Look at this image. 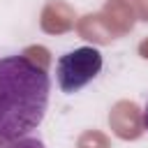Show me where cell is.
I'll use <instances>...</instances> for the list:
<instances>
[{"instance_id":"cell-1","label":"cell","mask_w":148,"mask_h":148,"mask_svg":"<svg viewBox=\"0 0 148 148\" xmlns=\"http://www.w3.org/2000/svg\"><path fill=\"white\" fill-rule=\"evenodd\" d=\"M51 79L28 56L0 58V143L30 134L46 116Z\"/></svg>"},{"instance_id":"cell-2","label":"cell","mask_w":148,"mask_h":148,"mask_svg":"<svg viewBox=\"0 0 148 148\" xmlns=\"http://www.w3.org/2000/svg\"><path fill=\"white\" fill-rule=\"evenodd\" d=\"M102 53L95 46H79L62 53L56 62V81L65 95H74L102 72Z\"/></svg>"},{"instance_id":"cell-3","label":"cell","mask_w":148,"mask_h":148,"mask_svg":"<svg viewBox=\"0 0 148 148\" xmlns=\"http://www.w3.org/2000/svg\"><path fill=\"white\" fill-rule=\"evenodd\" d=\"M0 148H46V146L39 136L25 134V136H18V139H12V141H2Z\"/></svg>"},{"instance_id":"cell-4","label":"cell","mask_w":148,"mask_h":148,"mask_svg":"<svg viewBox=\"0 0 148 148\" xmlns=\"http://www.w3.org/2000/svg\"><path fill=\"white\" fill-rule=\"evenodd\" d=\"M143 127L148 130V102H146V109H143Z\"/></svg>"}]
</instances>
